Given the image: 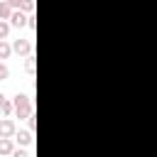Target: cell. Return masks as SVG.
Returning <instances> with one entry per match:
<instances>
[{
  "mask_svg": "<svg viewBox=\"0 0 157 157\" xmlns=\"http://www.w3.org/2000/svg\"><path fill=\"white\" fill-rule=\"evenodd\" d=\"M12 108H15V115L17 118H29L32 115V101H29V96L17 93L15 101H12Z\"/></svg>",
  "mask_w": 157,
  "mask_h": 157,
  "instance_id": "6da1fadb",
  "label": "cell"
},
{
  "mask_svg": "<svg viewBox=\"0 0 157 157\" xmlns=\"http://www.w3.org/2000/svg\"><path fill=\"white\" fill-rule=\"evenodd\" d=\"M27 20H29V15H25L22 7L12 10V15H10V22H12L15 27H27Z\"/></svg>",
  "mask_w": 157,
  "mask_h": 157,
  "instance_id": "7a4b0ae2",
  "label": "cell"
},
{
  "mask_svg": "<svg viewBox=\"0 0 157 157\" xmlns=\"http://www.w3.org/2000/svg\"><path fill=\"white\" fill-rule=\"evenodd\" d=\"M12 49H15L17 54H22V56H29V52H32V42H29V39H15Z\"/></svg>",
  "mask_w": 157,
  "mask_h": 157,
  "instance_id": "3957f363",
  "label": "cell"
},
{
  "mask_svg": "<svg viewBox=\"0 0 157 157\" xmlns=\"http://www.w3.org/2000/svg\"><path fill=\"white\" fill-rule=\"evenodd\" d=\"M0 137H15V123L12 120H0Z\"/></svg>",
  "mask_w": 157,
  "mask_h": 157,
  "instance_id": "277c9868",
  "label": "cell"
},
{
  "mask_svg": "<svg viewBox=\"0 0 157 157\" xmlns=\"http://www.w3.org/2000/svg\"><path fill=\"white\" fill-rule=\"evenodd\" d=\"M15 140H17L20 145H29V142H32V130H20V132L15 130Z\"/></svg>",
  "mask_w": 157,
  "mask_h": 157,
  "instance_id": "5b68a950",
  "label": "cell"
},
{
  "mask_svg": "<svg viewBox=\"0 0 157 157\" xmlns=\"http://www.w3.org/2000/svg\"><path fill=\"white\" fill-rule=\"evenodd\" d=\"M12 110H15V108H12V103H10V101L0 93V115H10Z\"/></svg>",
  "mask_w": 157,
  "mask_h": 157,
  "instance_id": "8992f818",
  "label": "cell"
},
{
  "mask_svg": "<svg viewBox=\"0 0 157 157\" xmlns=\"http://www.w3.org/2000/svg\"><path fill=\"white\" fill-rule=\"evenodd\" d=\"M10 15H12V5L7 0L0 2V20H10Z\"/></svg>",
  "mask_w": 157,
  "mask_h": 157,
  "instance_id": "52a82bcc",
  "label": "cell"
},
{
  "mask_svg": "<svg viewBox=\"0 0 157 157\" xmlns=\"http://www.w3.org/2000/svg\"><path fill=\"white\" fill-rule=\"evenodd\" d=\"M0 155H12V142H10V137H0Z\"/></svg>",
  "mask_w": 157,
  "mask_h": 157,
  "instance_id": "ba28073f",
  "label": "cell"
},
{
  "mask_svg": "<svg viewBox=\"0 0 157 157\" xmlns=\"http://www.w3.org/2000/svg\"><path fill=\"white\" fill-rule=\"evenodd\" d=\"M10 52H12V47H10L5 39H0V59H7V56H10Z\"/></svg>",
  "mask_w": 157,
  "mask_h": 157,
  "instance_id": "9c48e42d",
  "label": "cell"
},
{
  "mask_svg": "<svg viewBox=\"0 0 157 157\" xmlns=\"http://www.w3.org/2000/svg\"><path fill=\"white\" fill-rule=\"evenodd\" d=\"M25 69H27V74H29V76L34 74V56H32V54L27 56V61H25Z\"/></svg>",
  "mask_w": 157,
  "mask_h": 157,
  "instance_id": "30bf717a",
  "label": "cell"
},
{
  "mask_svg": "<svg viewBox=\"0 0 157 157\" xmlns=\"http://www.w3.org/2000/svg\"><path fill=\"white\" fill-rule=\"evenodd\" d=\"M7 32H10V25H7L5 20H0V39H5V37H7Z\"/></svg>",
  "mask_w": 157,
  "mask_h": 157,
  "instance_id": "8fae6325",
  "label": "cell"
},
{
  "mask_svg": "<svg viewBox=\"0 0 157 157\" xmlns=\"http://www.w3.org/2000/svg\"><path fill=\"white\" fill-rule=\"evenodd\" d=\"M22 10L25 12H34V0H25L22 2Z\"/></svg>",
  "mask_w": 157,
  "mask_h": 157,
  "instance_id": "7c38bea8",
  "label": "cell"
},
{
  "mask_svg": "<svg viewBox=\"0 0 157 157\" xmlns=\"http://www.w3.org/2000/svg\"><path fill=\"white\" fill-rule=\"evenodd\" d=\"M7 76H10V69H7L5 64H0V81H5Z\"/></svg>",
  "mask_w": 157,
  "mask_h": 157,
  "instance_id": "4fadbf2b",
  "label": "cell"
},
{
  "mask_svg": "<svg viewBox=\"0 0 157 157\" xmlns=\"http://www.w3.org/2000/svg\"><path fill=\"white\" fill-rule=\"evenodd\" d=\"M27 125H29V130H34V128H37V118H34V113L27 118Z\"/></svg>",
  "mask_w": 157,
  "mask_h": 157,
  "instance_id": "5bb4252c",
  "label": "cell"
},
{
  "mask_svg": "<svg viewBox=\"0 0 157 157\" xmlns=\"http://www.w3.org/2000/svg\"><path fill=\"white\" fill-rule=\"evenodd\" d=\"M7 2H10L12 7H22V2H25V0H7Z\"/></svg>",
  "mask_w": 157,
  "mask_h": 157,
  "instance_id": "9a60e30c",
  "label": "cell"
}]
</instances>
